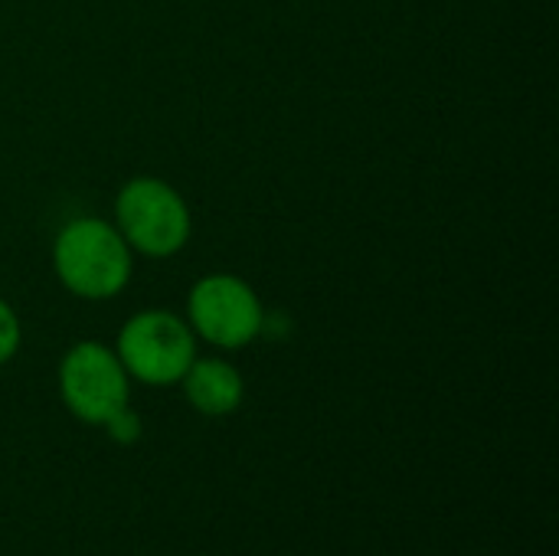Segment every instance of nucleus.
Instances as JSON below:
<instances>
[{"label":"nucleus","instance_id":"39448f33","mask_svg":"<svg viewBox=\"0 0 559 556\" xmlns=\"http://www.w3.org/2000/svg\"><path fill=\"white\" fill-rule=\"evenodd\" d=\"M190 321L200 338L233 351L262 331V305L242 279L210 275L190 292Z\"/></svg>","mask_w":559,"mask_h":556},{"label":"nucleus","instance_id":"20e7f679","mask_svg":"<svg viewBox=\"0 0 559 556\" xmlns=\"http://www.w3.org/2000/svg\"><path fill=\"white\" fill-rule=\"evenodd\" d=\"M59 390L66 406L92 426H105L128 406V370L105 344H75L59 367Z\"/></svg>","mask_w":559,"mask_h":556},{"label":"nucleus","instance_id":"423d86ee","mask_svg":"<svg viewBox=\"0 0 559 556\" xmlns=\"http://www.w3.org/2000/svg\"><path fill=\"white\" fill-rule=\"evenodd\" d=\"M183 390L203 416H229L246 393L239 370L226 360H193L183 374Z\"/></svg>","mask_w":559,"mask_h":556},{"label":"nucleus","instance_id":"f03ea898","mask_svg":"<svg viewBox=\"0 0 559 556\" xmlns=\"http://www.w3.org/2000/svg\"><path fill=\"white\" fill-rule=\"evenodd\" d=\"M118 233L144 256H174L190 239V213L174 187L138 177L118 193Z\"/></svg>","mask_w":559,"mask_h":556},{"label":"nucleus","instance_id":"f257e3e1","mask_svg":"<svg viewBox=\"0 0 559 556\" xmlns=\"http://www.w3.org/2000/svg\"><path fill=\"white\" fill-rule=\"evenodd\" d=\"M52 265L62 285L79 298H111L131 275L128 242L105 220H72L56 236Z\"/></svg>","mask_w":559,"mask_h":556},{"label":"nucleus","instance_id":"6e6552de","mask_svg":"<svg viewBox=\"0 0 559 556\" xmlns=\"http://www.w3.org/2000/svg\"><path fill=\"white\" fill-rule=\"evenodd\" d=\"M105 429H108V436L115 439V442H134L138 436H141V423H138V416L124 406V410H118L108 423H105Z\"/></svg>","mask_w":559,"mask_h":556},{"label":"nucleus","instance_id":"0eeeda50","mask_svg":"<svg viewBox=\"0 0 559 556\" xmlns=\"http://www.w3.org/2000/svg\"><path fill=\"white\" fill-rule=\"evenodd\" d=\"M20 347V321L7 301H0V367L16 354Z\"/></svg>","mask_w":559,"mask_h":556},{"label":"nucleus","instance_id":"7ed1b4c3","mask_svg":"<svg viewBox=\"0 0 559 556\" xmlns=\"http://www.w3.org/2000/svg\"><path fill=\"white\" fill-rule=\"evenodd\" d=\"M193 331L187 321L167 311H144L134 315L118 338V360L128 374L144 383L164 387L183 380L197 351Z\"/></svg>","mask_w":559,"mask_h":556}]
</instances>
